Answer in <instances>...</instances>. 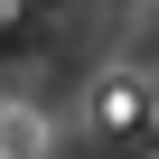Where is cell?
<instances>
[{
    "label": "cell",
    "instance_id": "1",
    "mask_svg": "<svg viewBox=\"0 0 159 159\" xmlns=\"http://www.w3.org/2000/svg\"><path fill=\"white\" fill-rule=\"evenodd\" d=\"M56 150V122H47V103H0V159H47Z\"/></svg>",
    "mask_w": 159,
    "mask_h": 159
},
{
    "label": "cell",
    "instance_id": "3",
    "mask_svg": "<svg viewBox=\"0 0 159 159\" xmlns=\"http://www.w3.org/2000/svg\"><path fill=\"white\" fill-rule=\"evenodd\" d=\"M150 131H159V94H150Z\"/></svg>",
    "mask_w": 159,
    "mask_h": 159
},
{
    "label": "cell",
    "instance_id": "2",
    "mask_svg": "<svg viewBox=\"0 0 159 159\" xmlns=\"http://www.w3.org/2000/svg\"><path fill=\"white\" fill-rule=\"evenodd\" d=\"M94 122L103 131H140L150 122V84H140V75H103V84H94Z\"/></svg>",
    "mask_w": 159,
    "mask_h": 159
}]
</instances>
